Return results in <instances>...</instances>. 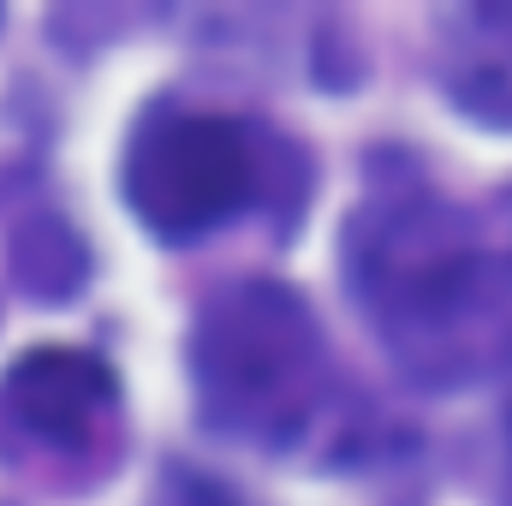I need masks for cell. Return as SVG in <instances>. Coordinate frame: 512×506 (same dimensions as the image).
I'll list each match as a JSON object with an SVG mask.
<instances>
[{
	"label": "cell",
	"mask_w": 512,
	"mask_h": 506,
	"mask_svg": "<svg viewBox=\"0 0 512 506\" xmlns=\"http://www.w3.org/2000/svg\"><path fill=\"white\" fill-rule=\"evenodd\" d=\"M346 274L382 352L417 387L512 370V233L423 185L387 179L346 221Z\"/></svg>",
	"instance_id": "6da1fadb"
},
{
	"label": "cell",
	"mask_w": 512,
	"mask_h": 506,
	"mask_svg": "<svg viewBox=\"0 0 512 506\" xmlns=\"http://www.w3.org/2000/svg\"><path fill=\"white\" fill-rule=\"evenodd\" d=\"M191 381L203 417L262 453L304 447L334 411V358L310 304L280 280L221 286L191 334Z\"/></svg>",
	"instance_id": "7a4b0ae2"
},
{
	"label": "cell",
	"mask_w": 512,
	"mask_h": 506,
	"mask_svg": "<svg viewBox=\"0 0 512 506\" xmlns=\"http://www.w3.org/2000/svg\"><path fill=\"white\" fill-rule=\"evenodd\" d=\"M280 143L239 114L155 102L126 143V203L173 245H191L274 191Z\"/></svg>",
	"instance_id": "3957f363"
},
{
	"label": "cell",
	"mask_w": 512,
	"mask_h": 506,
	"mask_svg": "<svg viewBox=\"0 0 512 506\" xmlns=\"http://www.w3.org/2000/svg\"><path fill=\"white\" fill-rule=\"evenodd\" d=\"M114 423L120 387L114 370L90 352L42 346L18 358L0 387V429L42 459H96L114 441Z\"/></svg>",
	"instance_id": "277c9868"
},
{
	"label": "cell",
	"mask_w": 512,
	"mask_h": 506,
	"mask_svg": "<svg viewBox=\"0 0 512 506\" xmlns=\"http://www.w3.org/2000/svg\"><path fill=\"white\" fill-rule=\"evenodd\" d=\"M441 90L477 126L512 131V6H459L441 18Z\"/></svg>",
	"instance_id": "5b68a950"
},
{
	"label": "cell",
	"mask_w": 512,
	"mask_h": 506,
	"mask_svg": "<svg viewBox=\"0 0 512 506\" xmlns=\"http://www.w3.org/2000/svg\"><path fill=\"white\" fill-rule=\"evenodd\" d=\"M12 268L42 298H66L84 280V245H78V233L66 221H30L12 239Z\"/></svg>",
	"instance_id": "8992f818"
}]
</instances>
